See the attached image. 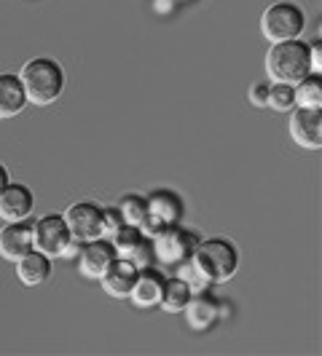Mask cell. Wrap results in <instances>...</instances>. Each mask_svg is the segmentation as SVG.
<instances>
[{
  "instance_id": "obj_1",
  "label": "cell",
  "mask_w": 322,
  "mask_h": 356,
  "mask_svg": "<svg viewBox=\"0 0 322 356\" xmlns=\"http://www.w3.org/2000/svg\"><path fill=\"white\" fill-rule=\"evenodd\" d=\"M19 78L27 94V102L38 107L54 105L65 94V83H68L65 67L54 56H33L30 62L22 65Z\"/></svg>"
},
{
  "instance_id": "obj_2",
  "label": "cell",
  "mask_w": 322,
  "mask_h": 356,
  "mask_svg": "<svg viewBox=\"0 0 322 356\" xmlns=\"http://www.w3.org/2000/svg\"><path fill=\"white\" fill-rule=\"evenodd\" d=\"M194 263L210 284H226L239 270V250L231 238H223V236L201 238L194 252Z\"/></svg>"
},
{
  "instance_id": "obj_3",
  "label": "cell",
  "mask_w": 322,
  "mask_h": 356,
  "mask_svg": "<svg viewBox=\"0 0 322 356\" xmlns=\"http://www.w3.org/2000/svg\"><path fill=\"white\" fill-rule=\"evenodd\" d=\"M312 72L309 67V43L301 38L271 43L266 51V75L277 83H298Z\"/></svg>"
},
{
  "instance_id": "obj_4",
  "label": "cell",
  "mask_w": 322,
  "mask_h": 356,
  "mask_svg": "<svg viewBox=\"0 0 322 356\" xmlns=\"http://www.w3.org/2000/svg\"><path fill=\"white\" fill-rule=\"evenodd\" d=\"M306 30V11L293 0H277L261 14V35L268 43L301 38Z\"/></svg>"
},
{
  "instance_id": "obj_5",
  "label": "cell",
  "mask_w": 322,
  "mask_h": 356,
  "mask_svg": "<svg viewBox=\"0 0 322 356\" xmlns=\"http://www.w3.org/2000/svg\"><path fill=\"white\" fill-rule=\"evenodd\" d=\"M151 241H153V260L159 266L178 268L180 263L194 257L201 236L194 228H185L183 222H175V225L164 228L159 236H153Z\"/></svg>"
},
{
  "instance_id": "obj_6",
  "label": "cell",
  "mask_w": 322,
  "mask_h": 356,
  "mask_svg": "<svg viewBox=\"0 0 322 356\" xmlns=\"http://www.w3.org/2000/svg\"><path fill=\"white\" fill-rule=\"evenodd\" d=\"M78 247L81 244L72 238L70 228L59 212L43 214V217L33 220V250L43 252L54 260V257H65L70 252L78 254Z\"/></svg>"
},
{
  "instance_id": "obj_7",
  "label": "cell",
  "mask_w": 322,
  "mask_h": 356,
  "mask_svg": "<svg viewBox=\"0 0 322 356\" xmlns=\"http://www.w3.org/2000/svg\"><path fill=\"white\" fill-rule=\"evenodd\" d=\"M145 201H148V217L143 220L140 231H143L148 238L159 236L164 228H169V225H175V222L183 220L185 201H183L180 193H175V191H169V188H159V191L148 193Z\"/></svg>"
},
{
  "instance_id": "obj_8",
  "label": "cell",
  "mask_w": 322,
  "mask_h": 356,
  "mask_svg": "<svg viewBox=\"0 0 322 356\" xmlns=\"http://www.w3.org/2000/svg\"><path fill=\"white\" fill-rule=\"evenodd\" d=\"M102 204H97V201H75L70 204L68 209H65V222H68V228H70L72 238L78 241V244H84V241H91V238H102Z\"/></svg>"
},
{
  "instance_id": "obj_9",
  "label": "cell",
  "mask_w": 322,
  "mask_h": 356,
  "mask_svg": "<svg viewBox=\"0 0 322 356\" xmlns=\"http://www.w3.org/2000/svg\"><path fill=\"white\" fill-rule=\"evenodd\" d=\"M287 121L290 140L304 150H320L322 147V110L314 107H293Z\"/></svg>"
},
{
  "instance_id": "obj_10",
  "label": "cell",
  "mask_w": 322,
  "mask_h": 356,
  "mask_svg": "<svg viewBox=\"0 0 322 356\" xmlns=\"http://www.w3.org/2000/svg\"><path fill=\"white\" fill-rule=\"evenodd\" d=\"M183 314H185V324L194 332H210L223 316V303L215 298L210 289H204V292L191 295V300L183 308Z\"/></svg>"
},
{
  "instance_id": "obj_11",
  "label": "cell",
  "mask_w": 322,
  "mask_h": 356,
  "mask_svg": "<svg viewBox=\"0 0 322 356\" xmlns=\"http://www.w3.org/2000/svg\"><path fill=\"white\" fill-rule=\"evenodd\" d=\"M118 254L107 238H91L78 247V273L84 279H100Z\"/></svg>"
},
{
  "instance_id": "obj_12",
  "label": "cell",
  "mask_w": 322,
  "mask_h": 356,
  "mask_svg": "<svg viewBox=\"0 0 322 356\" xmlns=\"http://www.w3.org/2000/svg\"><path fill=\"white\" fill-rule=\"evenodd\" d=\"M36 209V193L22 185V182H8L0 191V220L3 222H17L27 220Z\"/></svg>"
},
{
  "instance_id": "obj_13",
  "label": "cell",
  "mask_w": 322,
  "mask_h": 356,
  "mask_svg": "<svg viewBox=\"0 0 322 356\" xmlns=\"http://www.w3.org/2000/svg\"><path fill=\"white\" fill-rule=\"evenodd\" d=\"M33 250V220L6 222L0 228V257L8 263H17L22 254Z\"/></svg>"
},
{
  "instance_id": "obj_14",
  "label": "cell",
  "mask_w": 322,
  "mask_h": 356,
  "mask_svg": "<svg viewBox=\"0 0 322 356\" xmlns=\"http://www.w3.org/2000/svg\"><path fill=\"white\" fill-rule=\"evenodd\" d=\"M164 273L156 266H145L137 270V279L132 284V292L126 300H132V305L137 308H159L161 300V289H164Z\"/></svg>"
},
{
  "instance_id": "obj_15",
  "label": "cell",
  "mask_w": 322,
  "mask_h": 356,
  "mask_svg": "<svg viewBox=\"0 0 322 356\" xmlns=\"http://www.w3.org/2000/svg\"><path fill=\"white\" fill-rule=\"evenodd\" d=\"M137 270H140V268L135 266V263H129L124 257H116L97 282L102 284V292H105V295L116 298V300H126L129 292H132L135 279H137Z\"/></svg>"
},
{
  "instance_id": "obj_16",
  "label": "cell",
  "mask_w": 322,
  "mask_h": 356,
  "mask_svg": "<svg viewBox=\"0 0 322 356\" xmlns=\"http://www.w3.org/2000/svg\"><path fill=\"white\" fill-rule=\"evenodd\" d=\"M14 266H17V279L24 286L46 284L54 273V260L38 250H30L27 254H22Z\"/></svg>"
},
{
  "instance_id": "obj_17",
  "label": "cell",
  "mask_w": 322,
  "mask_h": 356,
  "mask_svg": "<svg viewBox=\"0 0 322 356\" xmlns=\"http://www.w3.org/2000/svg\"><path fill=\"white\" fill-rule=\"evenodd\" d=\"M30 102L19 72H0V118H14Z\"/></svg>"
},
{
  "instance_id": "obj_18",
  "label": "cell",
  "mask_w": 322,
  "mask_h": 356,
  "mask_svg": "<svg viewBox=\"0 0 322 356\" xmlns=\"http://www.w3.org/2000/svg\"><path fill=\"white\" fill-rule=\"evenodd\" d=\"M191 295H194V289L185 284L178 273L175 276H167L164 279V289H161L159 308L167 311V314H183V308L188 305Z\"/></svg>"
},
{
  "instance_id": "obj_19",
  "label": "cell",
  "mask_w": 322,
  "mask_h": 356,
  "mask_svg": "<svg viewBox=\"0 0 322 356\" xmlns=\"http://www.w3.org/2000/svg\"><path fill=\"white\" fill-rule=\"evenodd\" d=\"M296 107L322 110V72H309L304 81L296 83Z\"/></svg>"
},
{
  "instance_id": "obj_20",
  "label": "cell",
  "mask_w": 322,
  "mask_h": 356,
  "mask_svg": "<svg viewBox=\"0 0 322 356\" xmlns=\"http://www.w3.org/2000/svg\"><path fill=\"white\" fill-rule=\"evenodd\" d=\"M116 209L121 212L126 225H143V220L148 217V201L145 196L140 193H126V196L118 198V204H116Z\"/></svg>"
},
{
  "instance_id": "obj_21",
  "label": "cell",
  "mask_w": 322,
  "mask_h": 356,
  "mask_svg": "<svg viewBox=\"0 0 322 356\" xmlns=\"http://www.w3.org/2000/svg\"><path fill=\"white\" fill-rule=\"evenodd\" d=\"M266 107H271L274 113H290L296 107V86L293 83H277V81H271Z\"/></svg>"
},
{
  "instance_id": "obj_22",
  "label": "cell",
  "mask_w": 322,
  "mask_h": 356,
  "mask_svg": "<svg viewBox=\"0 0 322 356\" xmlns=\"http://www.w3.org/2000/svg\"><path fill=\"white\" fill-rule=\"evenodd\" d=\"M175 273H178L180 279H183L185 284L191 286L194 292H204V289H210V286H213L210 282H207V279H204V273H201V270L197 268L194 257H191V260H185V263H180V266L175 268Z\"/></svg>"
},
{
  "instance_id": "obj_23",
  "label": "cell",
  "mask_w": 322,
  "mask_h": 356,
  "mask_svg": "<svg viewBox=\"0 0 322 356\" xmlns=\"http://www.w3.org/2000/svg\"><path fill=\"white\" fill-rule=\"evenodd\" d=\"M124 225H126L124 217H121V212L116 209V204L102 209V238H107V241H110V238L121 231Z\"/></svg>"
},
{
  "instance_id": "obj_24",
  "label": "cell",
  "mask_w": 322,
  "mask_h": 356,
  "mask_svg": "<svg viewBox=\"0 0 322 356\" xmlns=\"http://www.w3.org/2000/svg\"><path fill=\"white\" fill-rule=\"evenodd\" d=\"M268 86H271V81H255V83H252L250 94H247V99H250L252 107H266Z\"/></svg>"
},
{
  "instance_id": "obj_25",
  "label": "cell",
  "mask_w": 322,
  "mask_h": 356,
  "mask_svg": "<svg viewBox=\"0 0 322 356\" xmlns=\"http://www.w3.org/2000/svg\"><path fill=\"white\" fill-rule=\"evenodd\" d=\"M309 67L312 72H322V40L309 43Z\"/></svg>"
},
{
  "instance_id": "obj_26",
  "label": "cell",
  "mask_w": 322,
  "mask_h": 356,
  "mask_svg": "<svg viewBox=\"0 0 322 356\" xmlns=\"http://www.w3.org/2000/svg\"><path fill=\"white\" fill-rule=\"evenodd\" d=\"M11 182V175H8V169H6V163H0V191L6 188Z\"/></svg>"
},
{
  "instance_id": "obj_27",
  "label": "cell",
  "mask_w": 322,
  "mask_h": 356,
  "mask_svg": "<svg viewBox=\"0 0 322 356\" xmlns=\"http://www.w3.org/2000/svg\"><path fill=\"white\" fill-rule=\"evenodd\" d=\"M180 3H191V0H180Z\"/></svg>"
}]
</instances>
